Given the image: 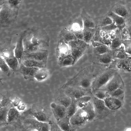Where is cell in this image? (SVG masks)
<instances>
[{"label": "cell", "instance_id": "1", "mask_svg": "<svg viewBox=\"0 0 131 131\" xmlns=\"http://www.w3.org/2000/svg\"><path fill=\"white\" fill-rule=\"evenodd\" d=\"M49 36L43 29L34 27L24 31V52H30L45 49L49 47Z\"/></svg>", "mask_w": 131, "mask_h": 131}, {"label": "cell", "instance_id": "2", "mask_svg": "<svg viewBox=\"0 0 131 131\" xmlns=\"http://www.w3.org/2000/svg\"><path fill=\"white\" fill-rule=\"evenodd\" d=\"M91 68L83 69L70 80L64 86H71L86 90L91 91L93 82L96 76L92 72Z\"/></svg>", "mask_w": 131, "mask_h": 131}, {"label": "cell", "instance_id": "3", "mask_svg": "<svg viewBox=\"0 0 131 131\" xmlns=\"http://www.w3.org/2000/svg\"><path fill=\"white\" fill-rule=\"evenodd\" d=\"M0 10L1 25L7 27L13 24L15 21L18 14L19 8L13 7L6 1L3 4Z\"/></svg>", "mask_w": 131, "mask_h": 131}, {"label": "cell", "instance_id": "4", "mask_svg": "<svg viewBox=\"0 0 131 131\" xmlns=\"http://www.w3.org/2000/svg\"><path fill=\"white\" fill-rule=\"evenodd\" d=\"M117 72L113 69L106 68L100 72L96 77L92 83V92L100 90L104 86Z\"/></svg>", "mask_w": 131, "mask_h": 131}, {"label": "cell", "instance_id": "5", "mask_svg": "<svg viewBox=\"0 0 131 131\" xmlns=\"http://www.w3.org/2000/svg\"><path fill=\"white\" fill-rule=\"evenodd\" d=\"M15 46L9 45L7 46L2 50L1 56L11 70L14 71H18L20 65L14 54Z\"/></svg>", "mask_w": 131, "mask_h": 131}, {"label": "cell", "instance_id": "6", "mask_svg": "<svg viewBox=\"0 0 131 131\" xmlns=\"http://www.w3.org/2000/svg\"><path fill=\"white\" fill-rule=\"evenodd\" d=\"M67 44L71 49L74 64L84 54L89 45L84 40L78 39L70 41Z\"/></svg>", "mask_w": 131, "mask_h": 131}, {"label": "cell", "instance_id": "7", "mask_svg": "<svg viewBox=\"0 0 131 131\" xmlns=\"http://www.w3.org/2000/svg\"><path fill=\"white\" fill-rule=\"evenodd\" d=\"M70 122L75 130L83 127L89 122L88 116L82 108H79L70 118Z\"/></svg>", "mask_w": 131, "mask_h": 131}, {"label": "cell", "instance_id": "8", "mask_svg": "<svg viewBox=\"0 0 131 131\" xmlns=\"http://www.w3.org/2000/svg\"><path fill=\"white\" fill-rule=\"evenodd\" d=\"M110 11L125 19L127 21L131 19V9L125 2L121 1L114 4Z\"/></svg>", "mask_w": 131, "mask_h": 131}, {"label": "cell", "instance_id": "9", "mask_svg": "<svg viewBox=\"0 0 131 131\" xmlns=\"http://www.w3.org/2000/svg\"><path fill=\"white\" fill-rule=\"evenodd\" d=\"M92 102L95 114L96 119H100L105 117L111 110L106 106L104 101L92 96Z\"/></svg>", "mask_w": 131, "mask_h": 131}, {"label": "cell", "instance_id": "10", "mask_svg": "<svg viewBox=\"0 0 131 131\" xmlns=\"http://www.w3.org/2000/svg\"><path fill=\"white\" fill-rule=\"evenodd\" d=\"M120 88H124V84L121 76L117 72L107 83L100 89L105 91L109 95Z\"/></svg>", "mask_w": 131, "mask_h": 131}, {"label": "cell", "instance_id": "11", "mask_svg": "<svg viewBox=\"0 0 131 131\" xmlns=\"http://www.w3.org/2000/svg\"><path fill=\"white\" fill-rule=\"evenodd\" d=\"M48 51L46 49L30 52H24L22 58L23 60L31 59L47 63Z\"/></svg>", "mask_w": 131, "mask_h": 131}, {"label": "cell", "instance_id": "12", "mask_svg": "<svg viewBox=\"0 0 131 131\" xmlns=\"http://www.w3.org/2000/svg\"><path fill=\"white\" fill-rule=\"evenodd\" d=\"M130 57L124 59H114L107 68L117 71L130 72Z\"/></svg>", "mask_w": 131, "mask_h": 131}, {"label": "cell", "instance_id": "13", "mask_svg": "<svg viewBox=\"0 0 131 131\" xmlns=\"http://www.w3.org/2000/svg\"><path fill=\"white\" fill-rule=\"evenodd\" d=\"M63 90L65 93L71 99L77 100L86 95L91 96L92 91L71 86H64Z\"/></svg>", "mask_w": 131, "mask_h": 131}, {"label": "cell", "instance_id": "14", "mask_svg": "<svg viewBox=\"0 0 131 131\" xmlns=\"http://www.w3.org/2000/svg\"><path fill=\"white\" fill-rule=\"evenodd\" d=\"M25 113L32 116L38 121L47 123L50 121L43 109L37 105H33Z\"/></svg>", "mask_w": 131, "mask_h": 131}, {"label": "cell", "instance_id": "15", "mask_svg": "<svg viewBox=\"0 0 131 131\" xmlns=\"http://www.w3.org/2000/svg\"><path fill=\"white\" fill-rule=\"evenodd\" d=\"M39 69L37 68L28 67L21 63L20 65L18 71L23 75L26 80L33 81L35 79V75Z\"/></svg>", "mask_w": 131, "mask_h": 131}, {"label": "cell", "instance_id": "16", "mask_svg": "<svg viewBox=\"0 0 131 131\" xmlns=\"http://www.w3.org/2000/svg\"><path fill=\"white\" fill-rule=\"evenodd\" d=\"M25 123L38 131H49L50 129L49 123L40 121L36 119H27L25 120Z\"/></svg>", "mask_w": 131, "mask_h": 131}, {"label": "cell", "instance_id": "17", "mask_svg": "<svg viewBox=\"0 0 131 131\" xmlns=\"http://www.w3.org/2000/svg\"><path fill=\"white\" fill-rule=\"evenodd\" d=\"M51 110L57 122L66 116L67 108L54 102L50 105Z\"/></svg>", "mask_w": 131, "mask_h": 131}, {"label": "cell", "instance_id": "18", "mask_svg": "<svg viewBox=\"0 0 131 131\" xmlns=\"http://www.w3.org/2000/svg\"><path fill=\"white\" fill-rule=\"evenodd\" d=\"M23 35L24 31L19 35L14 50L15 56L17 59L20 65L22 63V58L24 52L23 42Z\"/></svg>", "mask_w": 131, "mask_h": 131}, {"label": "cell", "instance_id": "19", "mask_svg": "<svg viewBox=\"0 0 131 131\" xmlns=\"http://www.w3.org/2000/svg\"><path fill=\"white\" fill-rule=\"evenodd\" d=\"M72 99L67 95L63 89L57 92L54 102L67 108L71 104Z\"/></svg>", "mask_w": 131, "mask_h": 131}, {"label": "cell", "instance_id": "20", "mask_svg": "<svg viewBox=\"0 0 131 131\" xmlns=\"http://www.w3.org/2000/svg\"><path fill=\"white\" fill-rule=\"evenodd\" d=\"M106 107L111 110H115L120 108L122 105L123 101L117 99L109 96L104 100Z\"/></svg>", "mask_w": 131, "mask_h": 131}, {"label": "cell", "instance_id": "21", "mask_svg": "<svg viewBox=\"0 0 131 131\" xmlns=\"http://www.w3.org/2000/svg\"><path fill=\"white\" fill-rule=\"evenodd\" d=\"M99 62L107 68L114 59L113 51L103 54L96 55Z\"/></svg>", "mask_w": 131, "mask_h": 131}, {"label": "cell", "instance_id": "22", "mask_svg": "<svg viewBox=\"0 0 131 131\" xmlns=\"http://www.w3.org/2000/svg\"><path fill=\"white\" fill-rule=\"evenodd\" d=\"M107 14L112 19L119 29L122 30L125 27L127 21L125 19L110 11Z\"/></svg>", "mask_w": 131, "mask_h": 131}, {"label": "cell", "instance_id": "23", "mask_svg": "<svg viewBox=\"0 0 131 131\" xmlns=\"http://www.w3.org/2000/svg\"><path fill=\"white\" fill-rule=\"evenodd\" d=\"M116 35L115 37L111 40L109 48L112 51H114L120 47L122 44L123 40L121 30L117 28L116 30Z\"/></svg>", "mask_w": 131, "mask_h": 131}, {"label": "cell", "instance_id": "24", "mask_svg": "<svg viewBox=\"0 0 131 131\" xmlns=\"http://www.w3.org/2000/svg\"><path fill=\"white\" fill-rule=\"evenodd\" d=\"M81 16L82 20L83 28H96V24L94 18L90 16L84 10L82 11Z\"/></svg>", "mask_w": 131, "mask_h": 131}, {"label": "cell", "instance_id": "25", "mask_svg": "<svg viewBox=\"0 0 131 131\" xmlns=\"http://www.w3.org/2000/svg\"><path fill=\"white\" fill-rule=\"evenodd\" d=\"M70 118L66 116L57 122V124L63 131H75L70 122Z\"/></svg>", "mask_w": 131, "mask_h": 131}, {"label": "cell", "instance_id": "26", "mask_svg": "<svg viewBox=\"0 0 131 131\" xmlns=\"http://www.w3.org/2000/svg\"><path fill=\"white\" fill-rule=\"evenodd\" d=\"M96 24V27L101 28L113 23L112 19L107 14L98 18H94Z\"/></svg>", "mask_w": 131, "mask_h": 131}, {"label": "cell", "instance_id": "27", "mask_svg": "<svg viewBox=\"0 0 131 131\" xmlns=\"http://www.w3.org/2000/svg\"><path fill=\"white\" fill-rule=\"evenodd\" d=\"M83 40L88 45L91 44L96 32V28H83Z\"/></svg>", "mask_w": 131, "mask_h": 131}, {"label": "cell", "instance_id": "28", "mask_svg": "<svg viewBox=\"0 0 131 131\" xmlns=\"http://www.w3.org/2000/svg\"><path fill=\"white\" fill-rule=\"evenodd\" d=\"M46 63L44 62L31 59L24 60L22 62V63L25 66L39 69L46 68Z\"/></svg>", "mask_w": 131, "mask_h": 131}, {"label": "cell", "instance_id": "29", "mask_svg": "<svg viewBox=\"0 0 131 131\" xmlns=\"http://www.w3.org/2000/svg\"><path fill=\"white\" fill-rule=\"evenodd\" d=\"M20 115L19 111L15 107L10 108L7 112V122L8 123L13 122L18 119Z\"/></svg>", "mask_w": 131, "mask_h": 131}, {"label": "cell", "instance_id": "30", "mask_svg": "<svg viewBox=\"0 0 131 131\" xmlns=\"http://www.w3.org/2000/svg\"><path fill=\"white\" fill-rule=\"evenodd\" d=\"M49 74V71L46 68L39 69L35 75V79L38 82L42 81L47 79Z\"/></svg>", "mask_w": 131, "mask_h": 131}, {"label": "cell", "instance_id": "31", "mask_svg": "<svg viewBox=\"0 0 131 131\" xmlns=\"http://www.w3.org/2000/svg\"><path fill=\"white\" fill-rule=\"evenodd\" d=\"M92 100L85 106L81 108L86 113L89 122L95 120V113Z\"/></svg>", "mask_w": 131, "mask_h": 131}, {"label": "cell", "instance_id": "32", "mask_svg": "<svg viewBox=\"0 0 131 131\" xmlns=\"http://www.w3.org/2000/svg\"><path fill=\"white\" fill-rule=\"evenodd\" d=\"M113 51L114 59H123L130 57L126 52L123 44L119 48Z\"/></svg>", "mask_w": 131, "mask_h": 131}, {"label": "cell", "instance_id": "33", "mask_svg": "<svg viewBox=\"0 0 131 131\" xmlns=\"http://www.w3.org/2000/svg\"><path fill=\"white\" fill-rule=\"evenodd\" d=\"M60 35L61 39L66 44L70 41L77 39L72 31L66 29L62 30Z\"/></svg>", "mask_w": 131, "mask_h": 131}, {"label": "cell", "instance_id": "34", "mask_svg": "<svg viewBox=\"0 0 131 131\" xmlns=\"http://www.w3.org/2000/svg\"><path fill=\"white\" fill-rule=\"evenodd\" d=\"M71 102L69 106L67 108L66 116L70 118L75 113L79 108L76 100L72 99Z\"/></svg>", "mask_w": 131, "mask_h": 131}, {"label": "cell", "instance_id": "35", "mask_svg": "<svg viewBox=\"0 0 131 131\" xmlns=\"http://www.w3.org/2000/svg\"><path fill=\"white\" fill-rule=\"evenodd\" d=\"M93 50L96 55H101L112 51L108 46L102 43L98 47H93Z\"/></svg>", "mask_w": 131, "mask_h": 131}, {"label": "cell", "instance_id": "36", "mask_svg": "<svg viewBox=\"0 0 131 131\" xmlns=\"http://www.w3.org/2000/svg\"><path fill=\"white\" fill-rule=\"evenodd\" d=\"M121 31L123 40L131 38V19L127 21L125 27Z\"/></svg>", "mask_w": 131, "mask_h": 131}, {"label": "cell", "instance_id": "37", "mask_svg": "<svg viewBox=\"0 0 131 131\" xmlns=\"http://www.w3.org/2000/svg\"><path fill=\"white\" fill-rule=\"evenodd\" d=\"M92 96L90 95H86L76 100L79 108H82L91 101Z\"/></svg>", "mask_w": 131, "mask_h": 131}, {"label": "cell", "instance_id": "38", "mask_svg": "<svg viewBox=\"0 0 131 131\" xmlns=\"http://www.w3.org/2000/svg\"><path fill=\"white\" fill-rule=\"evenodd\" d=\"M61 67H66L74 64V59L72 55L64 58L58 62Z\"/></svg>", "mask_w": 131, "mask_h": 131}, {"label": "cell", "instance_id": "39", "mask_svg": "<svg viewBox=\"0 0 131 131\" xmlns=\"http://www.w3.org/2000/svg\"><path fill=\"white\" fill-rule=\"evenodd\" d=\"M0 67L1 71L4 74L8 76L10 75L11 69L4 59L1 56L0 58Z\"/></svg>", "mask_w": 131, "mask_h": 131}, {"label": "cell", "instance_id": "40", "mask_svg": "<svg viewBox=\"0 0 131 131\" xmlns=\"http://www.w3.org/2000/svg\"><path fill=\"white\" fill-rule=\"evenodd\" d=\"M109 95L111 96L117 98L123 101L124 88H118L110 93Z\"/></svg>", "mask_w": 131, "mask_h": 131}, {"label": "cell", "instance_id": "41", "mask_svg": "<svg viewBox=\"0 0 131 131\" xmlns=\"http://www.w3.org/2000/svg\"><path fill=\"white\" fill-rule=\"evenodd\" d=\"M100 34L101 37V43L109 47L111 44V40L108 32L101 30Z\"/></svg>", "mask_w": 131, "mask_h": 131}, {"label": "cell", "instance_id": "42", "mask_svg": "<svg viewBox=\"0 0 131 131\" xmlns=\"http://www.w3.org/2000/svg\"><path fill=\"white\" fill-rule=\"evenodd\" d=\"M93 92L94 96L101 100H104L107 97L110 96L106 91L101 89L97 90Z\"/></svg>", "mask_w": 131, "mask_h": 131}, {"label": "cell", "instance_id": "43", "mask_svg": "<svg viewBox=\"0 0 131 131\" xmlns=\"http://www.w3.org/2000/svg\"><path fill=\"white\" fill-rule=\"evenodd\" d=\"M122 44L124 46L126 53L131 57V38L124 40Z\"/></svg>", "mask_w": 131, "mask_h": 131}, {"label": "cell", "instance_id": "44", "mask_svg": "<svg viewBox=\"0 0 131 131\" xmlns=\"http://www.w3.org/2000/svg\"><path fill=\"white\" fill-rule=\"evenodd\" d=\"M0 109L1 122L7 121V113L9 109L8 108V106L1 108Z\"/></svg>", "mask_w": 131, "mask_h": 131}, {"label": "cell", "instance_id": "45", "mask_svg": "<svg viewBox=\"0 0 131 131\" xmlns=\"http://www.w3.org/2000/svg\"><path fill=\"white\" fill-rule=\"evenodd\" d=\"M12 103V101L8 97L3 96L0 101V108L7 106Z\"/></svg>", "mask_w": 131, "mask_h": 131}, {"label": "cell", "instance_id": "46", "mask_svg": "<svg viewBox=\"0 0 131 131\" xmlns=\"http://www.w3.org/2000/svg\"><path fill=\"white\" fill-rule=\"evenodd\" d=\"M117 28H118L117 26L113 22L110 24L102 27L101 29V30L108 32L115 30Z\"/></svg>", "mask_w": 131, "mask_h": 131}, {"label": "cell", "instance_id": "47", "mask_svg": "<svg viewBox=\"0 0 131 131\" xmlns=\"http://www.w3.org/2000/svg\"><path fill=\"white\" fill-rule=\"evenodd\" d=\"M49 123L50 126L49 131H63L60 128L57 123L51 121H50Z\"/></svg>", "mask_w": 131, "mask_h": 131}, {"label": "cell", "instance_id": "48", "mask_svg": "<svg viewBox=\"0 0 131 131\" xmlns=\"http://www.w3.org/2000/svg\"><path fill=\"white\" fill-rule=\"evenodd\" d=\"M74 34L77 39L83 40V29L75 31H71Z\"/></svg>", "mask_w": 131, "mask_h": 131}, {"label": "cell", "instance_id": "49", "mask_svg": "<svg viewBox=\"0 0 131 131\" xmlns=\"http://www.w3.org/2000/svg\"><path fill=\"white\" fill-rule=\"evenodd\" d=\"M26 106L24 103L19 104L17 107V108L19 111H23L26 109Z\"/></svg>", "mask_w": 131, "mask_h": 131}, {"label": "cell", "instance_id": "50", "mask_svg": "<svg viewBox=\"0 0 131 131\" xmlns=\"http://www.w3.org/2000/svg\"><path fill=\"white\" fill-rule=\"evenodd\" d=\"M21 100L18 98H16L13 101H12V104L14 107H17L19 104Z\"/></svg>", "mask_w": 131, "mask_h": 131}, {"label": "cell", "instance_id": "51", "mask_svg": "<svg viewBox=\"0 0 131 131\" xmlns=\"http://www.w3.org/2000/svg\"><path fill=\"white\" fill-rule=\"evenodd\" d=\"M130 72H131V57H130Z\"/></svg>", "mask_w": 131, "mask_h": 131}, {"label": "cell", "instance_id": "52", "mask_svg": "<svg viewBox=\"0 0 131 131\" xmlns=\"http://www.w3.org/2000/svg\"><path fill=\"white\" fill-rule=\"evenodd\" d=\"M0 131H5V130L3 129H1Z\"/></svg>", "mask_w": 131, "mask_h": 131}, {"label": "cell", "instance_id": "53", "mask_svg": "<svg viewBox=\"0 0 131 131\" xmlns=\"http://www.w3.org/2000/svg\"><path fill=\"white\" fill-rule=\"evenodd\" d=\"M32 131H38V130H37L36 129H34V130H32Z\"/></svg>", "mask_w": 131, "mask_h": 131}]
</instances>
